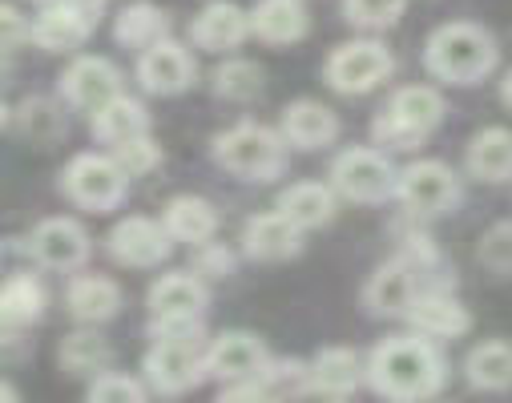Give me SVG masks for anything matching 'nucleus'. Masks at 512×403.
Wrapping results in <instances>:
<instances>
[{"mask_svg":"<svg viewBox=\"0 0 512 403\" xmlns=\"http://www.w3.org/2000/svg\"><path fill=\"white\" fill-rule=\"evenodd\" d=\"M367 383L392 403H424L448 383V363L424 335L383 339L367 359Z\"/></svg>","mask_w":512,"mask_h":403,"instance_id":"nucleus-1","label":"nucleus"},{"mask_svg":"<svg viewBox=\"0 0 512 403\" xmlns=\"http://www.w3.org/2000/svg\"><path fill=\"white\" fill-rule=\"evenodd\" d=\"M424 65L432 77H440L448 85H476L496 69V41L480 25L456 21L428 37Z\"/></svg>","mask_w":512,"mask_h":403,"instance_id":"nucleus-2","label":"nucleus"},{"mask_svg":"<svg viewBox=\"0 0 512 403\" xmlns=\"http://www.w3.org/2000/svg\"><path fill=\"white\" fill-rule=\"evenodd\" d=\"M444 117V97L428 85L400 89L371 125V138L388 150H416Z\"/></svg>","mask_w":512,"mask_h":403,"instance_id":"nucleus-3","label":"nucleus"},{"mask_svg":"<svg viewBox=\"0 0 512 403\" xmlns=\"http://www.w3.org/2000/svg\"><path fill=\"white\" fill-rule=\"evenodd\" d=\"M214 158L230 174H242L250 182H267V178H279L287 170L283 138L275 129L254 125V121H242V125L218 133V138H214Z\"/></svg>","mask_w":512,"mask_h":403,"instance_id":"nucleus-4","label":"nucleus"},{"mask_svg":"<svg viewBox=\"0 0 512 403\" xmlns=\"http://www.w3.org/2000/svg\"><path fill=\"white\" fill-rule=\"evenodd\" d=\"M206 375V351L198 347V327H178V331H158V343L146 355V379L166 391H190Z\"/></svg>","mask_w":512,"mask_h":403,"instance_id":"nucleus-5","label":"nucleus"},{"mask_svg":"<svg viewBox=\"0 0 512 403\" xmlns=\"http://www.w3.org/2000/svg\"><path fill=\"white\" fill-rule=\"evenodd\" d=\"M392 69H396V61H392V53L383 49L379 41H351V45H339L327 57L323 77H327L331 89L359 97V93H371L375 85L388 81Z\"/></svg>","mask_w":512,"mask_h":403,"instance_id":"nucleus-6","label":"nucleus"},{"mask_svg":"<svg viewBox=\"0 0 512 403\" xmlns=\"http://www.w3.org/2000/svg\"><path fill=\"white\" fill-rule=\"evenodd\" d=\"M125 174L117 166V158H105V154H77L69 166H65V194L85 206V210H113L121 198H125Z\"/></svg>","mask_w":512,"mask_h":403,"instance_id":"nucleus-7","label":"nucleus"},{"mask_svg":"<svg viewBox=\"0 0 512 403\" xmlns=\"http://www.w3.org/2000/svg\"><path fill=\"white\" fill-rule=\"evenodd\" d=\"M331 182H335V190H339L343 198H351V202H383L388 194H396L400 174L392 170V162L383 158L379 150L355 146V150H343V154L335 158Z\"/></svg>","mask_w":512,"mask_h":403,"instance_id":"nucleus-8","label":"nucleus"},{"mask_svg":"<svg viewBox=\"0 0 512 403\" xmlns=\"http://www.w3.org/2000/svg\"><path fill=\"white\" fill-rule=\"evenodd\" d=\"M396 198L412 214H448L460 202V178L444 162H412L396 182Z\"/></svg>","mask_w":512,"mask_h":403,"instance_id":"nucleus-9","label":"nucleus"},{"mask_svg":"<svg viewBox=\"0 0 512 403\" xmlns=\"http://www.w3.org/2000/svg\"><path fill=\"white\" fill-rule=\"evenodd\" d=\"M202 307H206V287H202L198 275H162V279L150 287L154 331L198 327Z\"/></svg>","mask_w":512,"mask_h":403,"instance_id":"nucleus-10","label":"nucleus"},{"mask_svg":"<svg viewBox=\"0 0 512 403\" xmlns=\"http://www.w3.org/2000/svg\"><path fill=\"white\" fill-rule=\"evenodd\" d=\"M97 29V5H81V0H57L33 21V41L49 53H69L89 41Z\"/></svg>","mask_w":512,"mask_h":403,"instance_id":"nucleus-11","label":"nucleus"},{"mask_svg":"<svg viewBox=\"0 0 512 403\" xmlns=\"http://www.w3.org/2000/svg\"><path fill=\"white\" fill-rule=\"evenodd\" d=\"M170 230L154 218H121L113 230H109V254L121 262V266H158L166 254H170Z\"/></svg>","mask_w":512,"mask_h":403,"instance_id":"nucleus-12","label":"nucleus"},{"mask_svg":"<svg viewBox=\"0 0 512 403\" xmlns=\"http://www.w3.org/2000/svg\"><path fill=\"white\" fill-rule=\"evenodd\" d=\"M416 295H420V271L408 258H392L371 275V283L363 291V303H367L371 315L392 319V315H408Z\"/></svg>","mask_w":512,"mask_h":403,"instance_id":"nucleus-13","label":"nucleus"},{"mask_svg":"<svg viewBox=\"0 0 512 403\" xmlns=\"http://www.w3.org/2000/svg\"><path fill=\"white\" fill-rule=\"evenodd\" d=\"M267 363H271L267 347L254 335H246V331H226L206 351V371L218 375V379H234V383L259 379L267 371Z\"/></svg>","mask_w":512,"mask_h":403,"instance_id":"nucleus-14","label":"nucleus"},{"mask_svg":"<svg viewBox=\"0 0 512 403\" xmlns=\"http://www.w3.org/2000/svg\"><path fill=\"white\" fill-rule=\"evenodd\" d=\"M61 85H65V97H69L77 109H93V113L105 109L113 97H121V73H117V65L105 61V57H77V61L65 69Z\"/></svg>","mask_w":512,"mask_h":403,"instance_id":"nucleus-15","label":"nucleus"},{"mask_svg":"<svg viewBox=\"0 0 512 403\" xmlns=\"http://www.w3.org/2000/svg\"><path fill=\"white\" fill-rule=\"evenodd\" d=\"M29 250L41 266H53V271H73L89 258V234L73 222V218H49L33 230Z\"/></svg>","mask_w":512,"mask_h":403,"instance_id":"nucleus-16","label":"nucleus"},{"mask_svg":"<svg viewBox=\"0 0 512 403\" xmlns=\"http://www.w3.org/2000/svg\"><path fill=\"white\" fill-rule=\"evenodd\" d=\"M408 323L424 339H460L472 327V315L464 303H456L444 291H420L416 303L408 307Z\"/></svg>","mask_w":512,"mask_h":403,"instance_id":"nucleus-17","label":"nucleus"},{"mask_svg":"<svg viewBox=\"0 0 512 403\" xmlns=\"http://www.w3.org/2000/svg\"><path fill=\"white\" fill-rule=\"evenodd\" d=\"M138 77L150 93L158 97H170V93H182L190 81H194V57L178 45V41H162L154 49H146L138 57Z\"/></svg>","mask_w":512,"mask_h":403,"instance_id":"nucleus-18","label":"nucleus"},{"mask_svg":"<svg viewBox=\"0 0 512 403\" xmlns=\"http://www.w3.org/2000/svg\"><path fill=\"white\" fill-rule=\"evenodd\" d=\"M246 33H250V13H242L238 5H230V0H214V5H206L190 25L194 45H202L210 53L238 49L246 41Z\"/></svg>","mask_w":512,"mask_h":403,"instance_id":"nucleus-19","label":"nucleus"},{"mask_svg":"<svg viewBox=\"0 0 512 403\" xmlns=\"http://www.w3.org/2000/svg\"><path fill=\"white\" fill-rule=\"evenodd\" d=\"M299 238L303 230L279 214V210H267L259 218H250L246 230H242V246L250 258H259V262H279V258H291L299 250Z\"/></svg>","mask_w":512,"mask_h":403,"instance_id":"nucleus-20","label":"nucleus"},{"mask_svg":"<svg viewBox=\"0 0 512 403\" xmlns=\"http://www.w3.org/2000/svg\"><path fill=\"white\" fill-rule=\"evenodd\" d=\"M283 138H287L291 146H299V150L331 146V142L339 138V117H335L327 105L311 101V97L291 101L287 113H283Z\"/></svg>","mask_w":512,"mask_h":403,"instance_id":"nucleus-21","label":"nucleus"},{"mask_svg":"<svg viewBox=\"0 0 512 403\" xmlns=\"http://www.w3.org/2000/svg\"><path fill=\"white\" fill-rule=\"evenodd\" d=\"M367 375V367L359 363V355L351 347H327L315 355V363L307 367V387L331 399H343L359 387V379Z\"/></svg>","mask_w":512,"mask_h":403,"instance_id":"nucleus-22","label":"nucleus"},{"mask_svg":"<svg viewBox=\"0 0 512 403\" xmlns=\"http://www.w3.org/2000/svg\"><path fill=\"white\" fill-rule=\"evenodd\" d=\"M93 133L105 146L121 150V146H130L138 138H150V117L134 97H113L105 109L93 113Z\"/></svg>","mask_w":512,"mask_h":403,"instance_id":"nucleus-23","label":"nucleus"},{"mask_svg":"<svg viewBox=\"0 0 512 403\" xmlns=\"http://www.w3.org/2000/svg\"><path fill=\"white\" fill-rule=\"evenodd\" d=\"M468 174L476 182H508L512 178V129L488 125L468 142Z\"/></svg>","mask_w":512,"mask_h":403,"instance_id":"nucleus-24","label":"nucleus"},{"mask_svg":"<svg viewBox=\"0 0 512 403\" xmlns=\"http://www.w3.org/2000/svg\"><path fill=\"white\" fill-rule=\"evenodd\" d=\"M250 33L267 45H295L307 33V9L299 0H259L250 13Z\"/></svg>","mask_w":512,"mask_h":403,"instance_id":"nucleus-25","label":"nucleus"},{"mask_svg":"<svg viewBox=\"0 0 512 403\" xmlns=\"http://www.w3.org/2000/svg\"><path fill=\"white\" fill-rule=\"evenodd\" d=\"M162 226L170 230L174 242H190V246H206L218 230V214L206 198H194V194H182V198H170L166 202V214H162Z\"/></svg>","mask_w":512,"mask_h":403,"instance_id":"nucleus-26","label":"nucleus"},{"mask_svg":"<svg viewBox=\"0 0 512 403\" xmlns=\"http://www.w3.org/2000/svg\"><path fill=\"white\" fill-rule=\"evenodd\" d=\"M65 303H69V311H73L81 323H105V319L117 315L121 291H117V283L105 279V275H77V279L69 283V291H65Z\"/></svg>","mask_w":512,"mask_h":403,"instance_id":"nucleus-27","label":"nucleus"},{"mask_svg":"<svg viewBox=\"0 0 512 403\" xmlns=\"http://www.w3.org/2000/svg\"><path fill=\"white\" fill-rule=\"evenodd\" d=\"M275 210L287 214L299 230H315V226L331 222V214H335V194H331V186H323V182H295V186H287V190L279 194V206H275Z\"/></svg>","mask_w":512,"mask_h":403,"instance_id":"nucleus-28","label":"nucleus"},{"mask_svg":"<svg viewBox=\"0 0 512 403\" xmlns=\"http://www.w3.org/2000/svg\"><path fill=\"white\" fill-rule=\"evenodd\" d=\"M464 375L476 391H508L512 387V343L508 339H488L468 351Z\"/></svg>","mask_w":512,"mask_h":403,"instance_id":"nucleus-29","label":"nucleus"},{"mask_svg":"<svg viewBox=\"0 0 512 403\" xmlns=\"http://www.w3.org/2000/svg\"><path fill=\"white\" fill-rule=\"evenodd\" d=\"M45 311V287L33 275H13L0 283V327H25L33 319H41Z\"/></svg>","mask_w":512,"mask_h":403,"instance_id":"nucleus-30","label":"nucleus"},{"mask_svg":"<svg viewBox=\"0 0 512 403\" xmlns=\"http://www.w3.org/2000/svg\"><path fill=\"white\" fill-rule=\"evenodd\" d=\"M166 33H170V21L154 5H130V9L117 17V25H113V37L125 49H142V53L154 49V45H162V41H170Z\"/></svg>","mask_w":512,"mask_h":403,"instance_id":"nucleus-31","label":"nucleus"},{"mask_svg":"<svg viewBox=\"0 0 512 403\" xmlns=\"http://www.w3.org/2000/svg\"><path fill=\"white\" fill-rule=\"evenodd\" d=\"M17 121H21V129H25V138H33L37 146H49V142H57L61 133H65V117H61V109H57L49 97L25 101L21 113H17Z\"/></svg>","mask_w":512,"mask_h":403,"instance_id":"nucleus-32","label":"nucleus"},{"mask_svg":"<svg viewBox=\"0 0 512 403\" xmlns=\"http://www.w3.org/2000/svg\"><path fill=\"white\" fill-rule=\"evenodd\" d=\"M109 363V347L101 335H89V331H77L61 343V367L73 371V375H93Z\"/></svg>","mask_w":512,"mask_h":403,"instance_id":"nucleus-33","label":"nucleus"},{"mask_svg":"<svg viewBox=\"0 0 512 403\" xmlns=\"http://www.w3.org/2000/svg\"><path fill=\"white\" fill-rule=\"evenodd\" d=\"M214 89L226 101H250V97L263 93V69L254 61H226L214 73Z\"/></svg>","mask_w":512,"mask_h":403,"instance_id":"nucleus-34","label":"nucleus"},{"mask_svg":"<svg viewBox=\"0 0 512 403\" xmlns=\"http://www.w3.org/2000/svg\"><path fill=\"white\" fill-rule=\"evenodd\" d=\"M408 0H343V13L359 29H388L400 21Z\"/></svg>","mask_w":512,"mask_h":403,"instance_id":"nucleus-35","label":"nucleus"},{"mask_svg":"<svg viewBox=\"0 0 512 403\" xmlns=\"http://www.w3.org/2000/svg\"><path fill=\"white\" fill-rule=\"evenodd\" d=\"M480 266L492 275H512V222H496L480 238Z\"/></svg>","mask_w":512,"mask_h":403,"instance_id":"nucleus-36","label":"nucleus"},{"mask_svg":"<svg viewBox=\"0 0 512 403\" xmlns=\"http://www.w3.org/2000/svg\"><path fill=\"white\" fill-rule=\"evenodd\" d=\"M89 403H146L138 379L130 375H97L93 387H89Z\"/></svg>","mask_w":512,"mask_h":403,"instance_id":"nucleus-37","label":"nucleus"},{"mask_svg":"<svg viewBox=\"0 0 512 403\" xmlns=\"http://www.w3.org/2000/svg\"><path fill=\"white\" fill-rule=\"evenodd\" d=\"M158 162H162V150H158L150 138H138V142H130V146L117 150V166H121L125 174H146V170H154Z\"/></svg>","mask_w":512,"mask_h":403,"instance_id":"nucleus-38","label":"nucleus"},{"mask_svg":"<svg viewBox=\"0 0 512 403\" xmlns=\"http://www.w3.org/2000/svg\"><path fill=\"white\" fill-rule=\"evenodd\" d=\"M230 250H222L218 242H206L198 246V258H194V275H206V279H222L230 275Z\"/></svg>","mask_w":512,"mask_h":403,"instance_id":"nucleus-39","label":"nucleus"},{"mask_svg":"<svg viewBox=\"0 0 512 403\" xmlns=\"http://www.w3.org/2000/svg\"><path fill=\"white\" fill-rule=\"evenodd\" d=\"M29 37H33V29L25 25V17H21L17 9H9V5H0V53L17 49V45L29 41Z\"/></svg>","mask_w":512,"mask_h":403,"instance_id":"nucleus-40","label":"nucleus"},{"mask_svg":"<svg viewBox=\"0 0 512 403\" xmlns=\"http://www.w3.org/2000/svg\"><path fill=\"white\" fill-rule=\"evenodd\" d=\"M218 403H279L263 383H234L230 391L218 395Z\"/></svg>","mask_w":512,"mask_h":403,"instance_id":"nucleus-41","label":"nucleus"},{"mask_svg":"<svg viewBox=\"0 0 512 403\" xmlns=\"http://www.w3.org/2000/svg\"><path fill=\"white\" fill-rule=\"evenodd\" d=\"M0 403H21L17 387H13V383H5V379H0Z\"/></svg>","mask_w":512,"mask_h":403,"instance_id":"nucleus-42","label":"nucleus"},{"mask_svg":"<svg viewBox=\"0 0 512 403\" xmlns=\"http://www.w3.org/2000/svg\"><path fill=\"white\" fill-rule=\"evenodd\" d=\"M500 97H504V105H512V69H508L504 81H500Z\"/></svg>","mask_w":512,"mask_h":403,"instance_id":"nucleus-43","label":"nucleus"},{"mask_svg":"<svg viewBox=\"0 0 512 403\" xmlns=\"http://www.w3.org/2000/svg\"><path fill=\"white\" fill-rule=\"evenodd\" d=\"M5 117H9V109H5V101H0V125H5Z\"/></svg>","mask_w":512,"mask_h":403,"instance_id":"nucleus-44","label":"nucleus"},{"mask_svg":"<svg viewBox=\"0 0 512 403\" xmlns=\"http://www.w3.org/2000/svg\"><path fill=\"white\" fill-rule=\"evenodd\" d=\"M81 5H101V0H81Z\"/></svg>","mask_w":512,"mask_h":403,"instance_id":"nucleus-45","label":"nucleus"}]
</instances>
